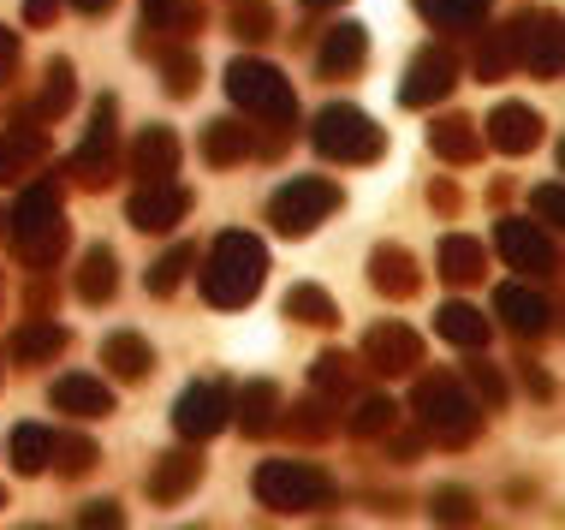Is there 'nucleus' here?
<instances>
[{"mask_svg":"<svg viewBox=\"0 0 565 530\" xmlns=\"http://www.w3.org/2000/svg\"><path fill=\"white\" fill-rule=\"evenodd\" d=\"M0 382H7V352H0Z\"/></svg>","mask_w":565,"mask_h":530,"instance_id":"bf43d9fd","label":"nucleus"},{"mask_svg":"<svg viewBox=\"0 0 565 530\" xmlns=\"http://www.w3.org/2000/svg\"><path fill=\"white\" fill-rule=\"evenodd\" d=\"M42 161H49V126H36L30 114H19L0 131V179H7V186H24Z\"/></svg>","mask_w":565,"mask_h":530,"instance_id":"4be33fe9","label":"nucleus"},{"mask_svg":"<svg viewBox=\"0 0 565 530\" xmlns=\"http://www.w3.org/2000/svg\"><path fill=\"white\" fill-rule=\"evenodd\" d=\"M340 430L345 435H358V442H381V435L399 423V405L387 400V393H351V400L340 405Z\"/></svg>","mask_w":565,"mask_h":530,"instance_id":"72a5a7b5","label":"nucleus"},{"mask_svg":"<svg viewBox=\"0 0 565 530\" xmlns=\"http://www.w3.org/2000/svg\"><path fill=\"white\" fill-rule=\"evenodd\" d=\"M238 42H268L274 36V7L268 0H233V19H226Z\"/></svg>","mask_w":565,"mask_h":530,"instance_id":"c03bdc74","label":"nucleus"},{"mask_svg":"<svg viewBox=\"0 0 565 530\" xmlns=\"http://www.w3.org/2000/svg\"><path fill=\"white\" fill-rule=\"evenodd\" d=\"M0 507H7V489H0Z\"/></svg>","mask_w":565,"mask_h":530,"instance_id":"e2e57ef3","label":"nucleus"},{"mask_svg":"<svg viewBox=\"0 0 565 530\" xmlns=\"http://www.w3.org/2000/svg\"><path fill=\"white\" fill-rule=\"evenodd\" d=\"M370 66V30L363 24H328L322 30V42H316V78H328V84H345V78H358V72Z\"/></svg>","mask_w":565,"mask_h":530,"instance_id":"dca6fc26","label":"nucleus"},{"mask_svg":"<svg viewBox=\"0 0 565 530\" xmlns=\"http://www.w3.org/2000/svg\"><path fill=\"white\" fill-rule=\"evenodd\" d=\"M458 375H465V388H470V393H477V405H482V412H500V405L512 400L507 370H500V363H488L482 352H470V363H465Z\"/></svg>","mask_w":565,"mask_h":530,"instance_id":"79ce46f5","label":"nucleus"},{"mask_svg":"<svg viewBox=\"0 0 565 530\" xmlns=\"http://www.w3.org/2000/svg\"><path fill=\"white\" fill-rule=\"evenodd\" d=\"M429 519L440 530H465V524H477V495L465 489V483H440V489L429 495Z\"/></svg>","mask_w":565,"mask_h":530,"instance_id":"37998d69","label":"nucleus"},{"mask_svg":"<svg viewBox=\"0 0 565 530\" xmlns=\"http://www.w3.org/2000/svg\"><path fill=\"white\" fill-rule=\"evenodd\" d=\"M280 388L268 382V375H256V382H244L233 388V430L238 435H250V442H263V435L280 423Z\"/></svg>","mask_w":565,"mask_h":530,"instance_id":"cd10ccee","label":"nucleus"},{"mask_svg":"<svg viewBox=\"0 0 565 530\" xmlns=\"http://www.w3.org/2000/svg\"><path fill=\"white\" fill-rule=\"evenodd\" d=\"M429 149H435V161H447V168H470V161L482 156V131H477V119L470 114H435L429 119Z\"/></svg>","mask_w":565,"mask_h":530,"instance_id":"c85d7f7f","label":"nucleus"},{"mask_svg":"<svg viewBox=\"0 0 565 530\" xmlns=\"http://www.w3.org/2000/svg\"><path fill=\"white\" fill-rule=\"evenodd\" d=\"M72 530H126V507L108 501V495H96V501H84L72 512Z\"/></svg>","mask_w":565,"mask_h":530,"instance_id":"a18cd8bd","label":"nucleus"},{"mask_svg":"<svg viewBox=\"0 0 565 530\" xmlns=\"http://www.w3.org/2000/svg\"><path fill=\"white\" fill-rule=\"evenodd\" d=\"M303 12H333V7H345V0H298Z\"/></svg>","mask_w":565,"mask_h":530,"instance_id":"13d9d810","label":"nucleus"},{"mask_svg":"<svg viewBox=\"0 0 565 530\" xmlns=\"http://www.w3.org/2000/svg\"><path fill=\"white\" fill-rule=\"evenodd\" d=\"M7 453H12V471H19V477H42V471H49V459H54V430H49V423H19L12 442H7Z\"/></svg>","mask_w":565,"mask_h":530,"instance_id":"58836bf2","label":"nucleus"},{"mask_svg":"<svg viewBox=\"0 0 565 530\" xmlns=\"http://www.w3.org/2000/svg\"><path fill=\"white\" fill-rule=\"evenodd\" d=\"M310 393H316V400H328V405H345L351 393H358V358L322 352L310 363Z\"/></svg>","mask_w":565,"mask_h":530,"instance_id":"c9c22d12","label":"nucleus"},{"mask_svg":"<svg viewBox=\"0 0 565 530\" xmlns=\"http://www.w3.org/2000/svg\"><path fill=\"white\" fill-rule=\"evenodd\" d=\"M530 221H542L547 233L565 226V186H559V179H547V186L530 191Z\"/></svg>","mask_w":565,"mask_h":530,"instance_id":"49530a36","label":"nucleus"},{"mask_svg":"<svg viewBox=\"0 0 565 530\" xmlns=\"http://www.w3.org/2000/svg\"><path fill=\"white\" fill-rule=\"evenodd\" d=\"M363 370L370 375H381V382H399V375H417L423 370V352H429V346H423V335L411 322H370L363 328Z\"/></svg>","mask_w":565,"mask_h":530,"instance_id":"9b49d317","label":"nucleus"},{"mask_svg":"<svg viewBox=\"0 0 565 530\" xmlns=\"http://www.w3.org/2000/svg\"><path fill=\"white\" fill-rule=\"evenodd\" d=\"M411 12L429 30H440V36H470V30L488 24L494 0H411Z\"/></svg>","mask_w":565,"mask_h":530,"instance_id":"7c9ffc66","label":"nucleus"},{"mask_svg":"<svg viewBox=\"0 0 565 530\" xmlns=\"http://www.w3.org/2000/svg\"><path fill=\"white\" fill-rule=\"evenodd\" d=\"M221 89H226V102H233L244 119H256V126H298V89H292V78H286L274 60H263V54L226 60Z\"/></svg>","mask_w":565,"mask_h":530,"instance_id":"20e7f679","label":"nucleus"},{"mask_svg":"<svg viewBox=\"0 0 565 530\" xmlns=\"http://www.w3.org/2000/svg\"><path fill=\"white\" fill-rule=\"evenodd\" d=\"M435 335L452 346V352H488V340H494V322L477 310V305H465V298H447V305L435 310Z\"/></svg>","mask_w":565,"mask_h":530,"instance_id":"c756f323","label":"nucleus"},{"mask_svg":"<svg viewBox=\"0 0 565 530\" xmlns=\"http://www.w3.org/2000/svg\"><path fill=\"white\" fill-rule=\"evenodd\" d=\"M173 7H179V0H143V24H149V30H161V19H167Z\"/></svg>","mask_w":565,"mask_h":530,"instance_id":"864d4df0","label":"nucleus"},{"mask_svg":"<svg viewBox=\"0 0 565 530\" xmlns=\"http://www.w3.org/2000/svg\"><path fill=\"white\" fill-rule=\"evenodd\" d=\"M423 447H429V442H423V430H405V435L387 430V459H393V465H411Z\"/></svg>","mask_w":565,"mask_h":530,"instance_id":"8fccbe9b","label":"nucleus"},{"mask_svg":"<svg viewBox=\"0 0 565 530\" xmlns=\"http://www.w3.org/2000/svg\"><path fill=\"white\" fill-rule=\"evenodd\" d=\"M370 286L381 298H417V286H423L417 256H411L399 239H381V245L370 251Z\"/></svg>","mask_w":565,"mask_h":530,"instance_id":"b1692460","label":"nucleus"},{"mask_svg":"<svg viewBox=\"0 0 565 530\" xmlns=\"http://www.w3.org/2000/svg\"><path fill=\"white\" fill-rule=\"evenodd\" d=\"M458 78H465L458 49L452 42H429V49L411 54V66L399 78V108H440V102H452Z\"/></svg>","mask_w":565,"mask_h":530,"instance_id":"9d476101","label":"nucleus"},{"mask_svg":"<svg viewBox=\"0 0 565 530\" xmlns=\"http://www.w3.org/2000/svg\"><path fill=\"white\" fill-rule=\"evenodd\" d=\"M250 495L263 512L298 519V512H328L340 501V483L328 477V465H310V459H263L250 471Z\"/></svg>","mask_w":565,"mask_h":530,"instance_id":"39448f33","label":"nucleus"},{"mask_svg":"<svg viewBox=\"0 0 565 530\" xmlns=\"http://www.w3.org/2000/svg\"><path fill=\"white\" fill-rule=\"evenodd\" d=\"M179 161H185V144H179L173 126H143L131 138V156L126 168L137 186H161V179H179Z\"/></svg>","mask_w":565,"mask_h":530,"instance_id":"a211bd4d","label":"nucleus"},{"mask_svg":"<svg viewBox=\"0 0 565 530\" xmlns=\"http://www.w3.org/2000/svg\"><path fill=\"white\" fill-rule=\"evenodd\" d=\"M185 530H203V524H185Z\"/></svg>","mask_w":565,"mask_h":530,"instance_id":"0e129e2a","label":"nucleus"},{"mask_svg":"<svg viewBox=\"0 0 565 530\" xmlns=\"http://www.w3.org/2000/svg\"><path fill=\"white\" fill-rule=\"evenodd\" d=\"M310 149L322 161H340V168H370V161L387 156V131L358 102H328V108L310 114Z\"/></svg>","mask_w":565,"mask_h":530,"instance_id":"423d86ee","label":"nucleus"},{"mask_svg":"<svg viewBox=\"0 0 565 530\" xmlns=\"http://www.w3.org/2000/svg\"><path fill=\"white\" fill-rule=\"evenodd\" d=\"M203 453H196L191 442L185 447H173V453H161L156 459V471H149V483H143V495L156 507H179V501H191L196 495V483H203Z\"/></svg>","mask_w":565,"mask_h":530,"instance_id":"6ab92c4d","label":"nucleus"},{"mask_svg":"<svg viewBox=\"0 0 565 530\" xmlns=\"http://www.w3.org/2000/svg\"><path fill=\"white\" fill-rule=\"evenodd\" d=\"M280 417H286V423H274V430L298 435V442H310V447H322V442H333V435H340V405L316 400V393H303L292 412L280 405Z\"/></svg>","mask_w":565,"mask_h":530,"instance_id":"473e14b6","label":"nucleus"},{"mask_svg":"<svg viewBox=\"0 0 565 530\" xmlns=\"http://www.w3.org/2000/svg\"><path fill=\"white\" fill-rule=\"evenodd\" d=\"M191 186H179V179H161V186H137L131 197H126V221L137 226V233H173V226H185V215H191Z\"/></svg>","mask_w":565,"mask_h":530,"instance_id":"4468645a","label":"nucleus"},{"mask_svg":"<svg viewBox=\"0 0 565 530\" xmlns=\"http://www.w3.org/2000/svg\"><path fill=\"white\" fill-rule=\"evenodd\" d=\"M411 417H417L423 442H440V447H477L482 430H488V412L477 405V393H470L465 375H452V370H417Z\"/></svg>","mask_w":565,"mask_h":530,"instance_id":"f03ea898","label":"nucleus"},{"mask_svg":"<svg viewBox=\"0 0 565 530\" xmlns=\"http://www.w3.org/2000/svg\"><path fill=\"white\" fill-rule=\"evenodd\" d=\"M507 197H512V179H494V186H488V203L494 209H507Z\"/></svg>","mask_w":565,"mask_h":530,"instance_id":"6e6d98bb","label":"nucleus"},{"mask_svg":"<svg viewBox=\"0 0 565 530\" xmlns=\"http://www.w3.org/2000/svg\"><path fill=\"white\" fill-rule=\"evenodd\" d=\"M102 465V447H96V435H84V430H66V435H54V459H49V471H60L66 483H78L89 477Z\"/></svg>","mask_w":565,"mask_h":530,"instance_id":"a19ab883","label":"nucleus"},{"mask_svg":"<svg viewBox=\"0 0 565 530\" xmlns=\"http://www.w3.org/2000/svg\"><path fill=\"white\" fill-rule=\"evenodd\" d=\"M60 173L78 179L84 191H108L119 179V96H96L89 126H84V144L72 149V161Z\"/></svg>","mask_w":565,"mask_h":530,"instance_id":"6e6552de","label":"nucleus"},{"mask_svg":"<svg viewBox=\"0 0 565 530\" xmlns=\"http://www.w3.org/2000/svg\"><path fill=\"white\" fill-rule=\"evenodd\" d=\"M173 430H179V442H191V447H203V442H215L221 430H233V382H226V375H196L191 388H179Z\"/></svg>","mask_w":565,"mask_h":530,"instance_id":"1a4fd4ad","label":"nucleus"},{"mask_svg":"<svg viewBox=\"0 0 565 530\" xmlns=\"http://www.w3.org/2000/svg\"><path fill=\"white\" fill-rule=\"evenodd\" d=\"M49 298H54V286H49V280H30V310L42 316V310H49Z\"/></svg>","mask_w":565,"mask_h":530,"instance_id":"5fc2aeb1","label":"nucleus"},{"mask_svg":"<svg viewBox=\"0 0 565 530\" xmlns=\"http://www.w3.org/2000/svg\"><path fill=\"white\" fill-rule=\"evenodd\" d=\"M512 66H518V24L488 30V36L477 42V60H470V72H477L482 84H500Z\"/></svg>","mask_w":565,"mask_h":530,"instance_id":"ea45409f","label":"nucleus"},{"mask_svg":"<svg viewBox=\"0 0 565 530\" xmlns=\"http://www.w3.org/2000/svg\"><path fill=\"white\" fill-rule=\"evenodd\" d=\"M66 7H78V12H89V19H102V12L114 7V0H66Z\"/></svg>","mask_w":565,"mask_h":530,"instance_id":"4d7b16f0","label":"nucleus"},{"mask_svg":"<svg viewBox=\"0 0 565 530\" xmlns=\"http://www.w3.org/2000/svg\"><path fill=\"white\" fill-rule=\"evenodd\" d=\"M494 245H500V256H507L518 275H554L559 268L554 233H547L542 221H530V215H500L494 221Z\"/></svg>","mask_w":565,"mask_h":530,"instance_id":"ddd939ff","label":"nucleus"},{"mask_svg":"<svg viewBox=\"0 0 565 530\" xmlns=\"http://www.w3.org/2000/svg\"><path fill=\"white\" fill-rule=\"evenodd\" d=\"M256 119H209L203 131H196V156L209 161V168H244V161H256Z\"/></svg>","mask_w":565,"mask_h":530,"instance_id":"412c9836","label":"nucleus"},{"mask_svg":"<svg viewBox=\"0 0 565 530\" xmlns=\"http://www.w3.org/2000/svg\"><path fill=\"white\" fill-rule=\"evenodd\" d=\"M542 138L547 126L530 102H494L482 119V149H500V156H530V149H542Z\"/></svg>","mask_w":565,"mask_h":530,"instance_id":"2eb2a0df","label":"nucleus"},{"mask_svg":"<svg viewBox=\"0 0 565 530\" xmlns=\"http://www.w3.org/2000/svg\"><path fill=\"white\" fill-rule=\"evenodd\" d=\"M19 530H54V524H19Z\"/></svg>","mask_w":565,"mask_h":530,"instance_id":"052dcab7","label":"nucleus"},{"mask_svg":"<svg viewBox=\"0 0 565 530\" xmlns=\"http://www.w3.org/2000/svg\"><path fill=\"white\" fill-rule=\"evenodd\" d=\"M518 66L530 72V78L554 84L559 66H565V36H559V12L554 7H530L518 12Z\"/></svg>","mask_w":565,"mask_h":530,"instance_id":"f8f14e48","label":"nucleus"},{"mask_svg":"<svg viewBox=\"0 0 565 530\" xmlns=\"http://www.w3.org/2000/svg\"><path fill=\"white\" fill-rule=\"evenodd\" d=\"M494 316H500V328H512L518 340H542V335H554V298L536 293V286H524V280H507L494 293Z\"/></svg>","mask_w":565,"mask_h":530,"instance_id":"f3484780","label":"nucleus"},{"mask_svg":"<svg viewBox=\"0 0 565 530\" xmlns=\"http://www.w3.org/2000/svg\"><path fill=\"white\" fill-rule=\"evenodd\" d=\"M102 370H108L114 382L137 388V382H149V375H156V346L137 335V328H114V335L102 340Z\"/></svg>","mask_w":565,"mask_h":530,"instance_id":"393cba45","label":"nucleus"},{"mask_svg":"<svg viewBox=\"0 0 565 530\" xmlns=\"http://www.w3.org/2000/svg\"><path fill=\"white\" fill-rule=\"evenodd\" d=\"M340 209H345L340 179H322V173L280 179V186L268 191V226H274L280 239H310L316 226H328Z\"/></svg>","mask_w":565,"mask_h":530,"instance_id":"0eeeda50","label":"nucleus"},{"mask_svg":"<svg viewBox=\"0 0 565 530\" xmlns=\"http://www.w3.org/2000/svg\"><path fill=\"white\" fill-rule=\"evenodd\" d=\"M263 280H268V245L250 226H226V233H215V245L196 256V286H203V298L215 310L256 305Z\"/></svg>","mask_w":565,"mask_h":530,"instance_id":"f257e3e1","label":"nucleus"},{"mask_svg":"<svg viewBox=\"0 0 565 530\" xmlns=\"http://www.w3.org/2000/svg\"><path fill=\"white\" fill-rule=\"evenodd\" d=\"M49 405L66 417H114V388L89 370H66L49 382Z\"/></svg>","mask_w":565,"mask_h":530,"instance_id":"5701e85b","label":"nucleus"},{"mask_svg":"<svg viewBox=\"0 0 565 530\" xmlns=\"http://www.w3.org/2000/svg\"><path fill=\"white\" fill-rule=\"evenodd\" d=\"M196 268V245H185V239H173L156 263L143 268V286H149V298H173L179 286H185V275Z\"/></svg>","mask_w":565,"mask_h":530,"instance_id":"4c0bfd02","label":"nucleus"},{"mask_svg":"<svg viewBox=\"0 0 565 530\" xmlns=\"http://www.w3.org/2000/svg\"><path fill=\"white\" fill-rule=\"evenodd\" d=\"M518 370H524V388H530V400H554V375L542 370V363H518Z\"/></svg>","mask_w":565,"mask_h":530,"instance_id":"603ef678","label":"nucleus"},{"mask_svg":"<svg viewBox=\"0 0 565 530\" xmlns=\"http://www.w3.org/2000/svg\"><path fill=\"white\" fill-rule=\"evenodd\" d=\"M316 530H340V524H316Z\"/></svg>","mask_w":565,"mask_h":530,"instance_id":"680f3d73","label":"nucleus"},{"mask_svg":"<svg viewBox=\"0 0 565 530\" xmlns=\"http://www.w3.org/2000/svg\"><path fill=\"white\" fill-rule=\"evenodd\" d=\"M0 233H7L12 256L30 268V275H49L60 268V256H66V209H60V179H30L19 191V203H12V215L0 221Z\"/></svg>","mask_w":565,"mask_h":530,"instance_id":"7ed1b4c3","label":"nucleus"},{"mask_svg":"<svg viewBox=\"0 0 565 530\" xmlns=\"http://www.w3.org/2000/svg\"><path fill=\"white\" fill-rule=\"evenodd\" d=\"M19 60H24V42L12 24H0V89H7L12 78H19Z\"/></svg>","mask_w":565,"mask_h":530,"instance_id":"de8ad7c7","label":"nucleus"},{"mask_svg":"<svg viewBox=\"0 0 565 530\" xmlns=\"http://www.w3.org/2000/svg\"><path fill=\"white\" fill-rule=\"evenodd\" d=\"M72 293H78V305H89V310L114 305L119 298V256H114V245H89L78 256V268H72Z\"/></svg>","mask_w":565,"mask_h":530,"instance_id":"a878e982","label":"nucleus"},{"mask_svg":"<svg viewBox=\"0 0 565 530\" xmlns=\"http://www.w3.org/2000/svg\"><path fill=\"white\" fill-rule=\"evenodd\" d=\"M0 221H7V215H0Z\"/></svg>","mask_w":565,"mask_h":530,"instance_id":"69168bd1","label":"nucleus"},{"mask_svg":"<svg viewBox=\"0 0 565 530\" xmlns=\"http://www.w3.org/2000/svg\"><path fill=\"white\" fill-rule=\"evenodd\" d=\"M72 102H78V66H72L66 54H54L49 66H42V89L30 96V119L36 126H54V119H66L72 114Z\"/></svg>","mask_w":565,"mask_h":530,"instance_id":"bb28decb","label":"nucleus"},{"mask_svg":"<svg viewBox=\"0 0 565 530\" xmlns=\"http://www.w3.org/2000/svg\"><path fill=\"white\" fill-rule=\"evenodd\" d=\"M435 268H440V280H447V286H477L488 275V251L470 233H440Z\"/></svg>","mask_w":565,"mask_h":530,"instance_id":"2f4dec72","label":"nucleus"},{"mask_svg":"<svg viewBox=\"0 0 565 530\" xmlns=\"http://www.w3.org/2000/svg\"><path fill=\"white\" fill-rule=\"evenodd\" d=\"M60 12H66V0H24V24L30 30H49Z\"/></svg>","mask_w":565,"mask_h":530,"instance_id":"3c124183","label":"nucleus"},{"mask_svg":"<svg viewBox=\"0 0 565 530\" xmlns=\"http://www.w3.org/2000/svg\"><path fill=\"white\" fill-rule=\"evenodd\" d=\"M66 346H72L66 322H54V316H24V322L12 328V340H7V358L24 363V370H49V363L66 358Z\"/></svg>","mask_w":565,"mask_h":530,"instance_id":"aec40b11","label":"nucleus"},{"mask_svg":"<svg viewBox=\"0 0 565 530\" xmlns=\"http://www.w3.org/2000/svg\"><path fill=\"white\" fill-rule=\"evenodd\" d=\"M156 54V72H161V89L173 102H191L203 89V60H196L191 42H167V49H149Z\"/></svg>","mask_w":565,"mask_h":530,"instance_id":"f704fd0d","label":"nucleus"},{"mask_svg":"<svg viewBox=\"0 0 565 530\" xmlns=\"http://www.w3.org/2000/svg\"><path fill=\"white\" fill-rule=\"evenodd\" d=\"M429 209H435L440 221H452L458 209H465V191H458V179H435V186H429Z\"/></svg>","mask_w":565,"mask_h":530,"instance_id":"09e8293b","label":"nucleus"},{"mask_svg":"<svg viewBox=\"0 0 565 530\" xmlns=\"http://www.w3.org/2000/svg\"><path fill=\"white\" fill-rule=\"evenodd\" d=\"M280 310H286V322H303V328H340V305H333V293H328V286H310V280H298L292 293L280 298Z\"/></svg>","mask_w":565,"mask_h":530,"instance_id":"e433bc0d","label":"nucleus"}]
</instances>
